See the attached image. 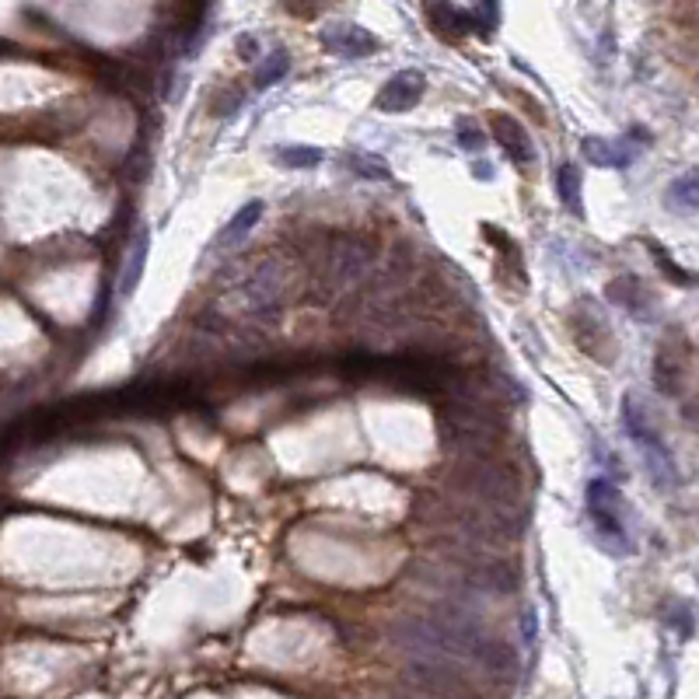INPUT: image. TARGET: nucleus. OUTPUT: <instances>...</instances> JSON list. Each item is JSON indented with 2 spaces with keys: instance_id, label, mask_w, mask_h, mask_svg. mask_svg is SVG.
Segmentation results:
<instances>
[{
  "instance_id": "nucleus-9",
  "label": "nucleus",
  "mask_w": 699,
  "mask_h": 699,
  "mask_svg": "<svg viewBox=\"0 0 699 699\" xmlns=\"http://www.w3.org/2000/svg\"><path fill=\"white\" fill-rule=\"evenodd\" d=\"M665 203L672 210H682V214L699 210V168H689L679 179H672V186H668V193H665Z\"/></svg>"
},
{
  "instance_id": "nucleus-12",
  "label": "nucleus",
  "mask_w": 699,
  "mask_h": 699,
  "mask_svg": "<svg viewBox=\"0 0 699 699\" xmlns=\"http://www.w3.org/2000/svg\"><path fill=\"white\" fill-rule=\"evenodd\" d=\"M287 70H291V53H287V49H273V53L256 67V88H270V84L284 81Z\"/></svg>"
},
{
  "instance_id": "nucleus-8",
  "label": "nucleus",
  "mask_w": 699,
  "mask_h": 699,
  "mask_svg": "<svg viewBox=\"0 0 699 699\" xmlns=\"http://www.w3.org/2000/svg\"><path fill=\"white\" fill-rule=\"evenodd\" d=\"M367 263H371V256H367L360 245H336V249L329 252V273H333V280L360 277V273L367 270Z\"/></svg>"
},
{
  "instance_id": "nucleus-1",
  "label": "nucleus",
  "mask_w": 699,
  "mask_h": 699,
  "mask_svg": "<svg viewBox=\"0 0 699 699\" xmlns=\"http://www.w3.org/2000/svg\"><path fill=\"white\" fill-rule=\"evenodd\" d=\"M588 514L598 528V539L616 556L630 553V535L623 528V497L609 479H591L588 483Z\"/></svg>"
},
{
  "instance_id": "nucleus-7",
  "label": "nucleus",
  "mask_w": 699,
  "mask_h": 699,
  "mask_svg": "<svg viewBox=\"0 0 699 699\" xmlns=\"http://www.w3.org/2000/svg\"><path fill=\"white\" fill-rule=\"evenodd\" d=\"M263 214H266V203L263 200H249L228 224H224V231L214 238V245H217V249H231V245H238L259 221H263Z\"/></svg>"
},
{
  "instance_id": "nucleus-17",
  "label": "nucleus",
  "mask_w": 699,
  "mask_h": 699,
  "mask_svg": "<svg viewBox=\"0 0 699 699\" xmlns=\"http://www.w3.org/2000/svg\"><path fill=\"white\" fill-rule=\"evenodd\" d=\"M238 56H242V60H256V56H259L256 35H242V39H238Z\"/></svg>"
},
{
  "instance_id": "nucleus-16",
  "label": "nucleus",
  "mask_w": 699,
  "mask_h": 699,
  "mask_svg": "<svg viewBox=\"0 0 699 699\" xmlns=\"http://www.w3.org/2000/svg\"><path fill=\"white\" fill-rule=\"evenodd\" d=\"M458 144L465 147V151H483L486 147V137L479 133V126L476 123H458Z\"/></svg>"
},
{
  "instance_id": "nucleus-15",
  "label": "nucleus",
  "mask_w": 699,
  "mask_h": 699,
  "mask_svg": "<svg viewBox=\"0 0 699 699\" xmlns=\"http://www.w3.org/2000/svg\"><path fill=\"white\" fill-rule=\"evenodd\" d=\"M350 168L364 179H388V165L381 158H371V154H350Z\"/></svg>"
},
{
  "instance_id": "nucleus-14",
  "label": "nucleus",
  "mask_w": 699,
  "mask_h": 699,
  "mask_svg": "<svg viewBox=\"0 0 699 699\" xmlns=\"http://www.w3.org/2000/svg\"><path fill=\"white\" fill-rule=\"evenodd\" d=\"M469 21H472V28H476V32L490 35L493 28H497V21H500V4H497V0H472Z\"/></svg>"
},
{
  "instance_id": "nucleus-10",
  "label": "nucleus",
  "mask_w": 699,
  "mask_h": 699,
  "mask_svg": "<svg viewBox=\"0 0 699 699\" xmlns=\"http://www.w3.org/2000/svg\"><path fill=\"white\" fill-rule=\"evenodd\" d=\"M147 249H151V238H147V231H144V228H140L137 242H133V252H130V259H126V273H123V284H119V294H123V298H130V294H133V291H137L140 277H144Z\"/></svg>"
},
{
  "instance_id": "nucleus-6",
  "label": "nucleus",
  "mask_w": 699,
  "mask_h": 699,
  "mask_svg": "<svg viewBox=\"0 0 699 699\" xmlns=\"http://www.w3.org/2000/svg\"><path fill=\"white\" fill-rule=\"evenodd\" d=\"M427 18H430V25H434V32L444 35L448 42H458L465 32H472L469 11H462V7L451 4V0H427Z\"/></svg>"
},
{
  "instance_id": "nucleus-5",
  "label": "nucleus",
  "mask_w": 699,
  "mask_h": 699,
  "mask_svg": "<svg viewBox=\"0 0 699 699\" xmlns=\"http://www.w3.org/2000/svg\"><path fill=\"white\" fill-rule=\"evenodd\" d=\"M493 137H497L500 151H504L514 165H532V161H535L532 140H528L525 126H521L518 119L504 116V112H500V116H493Z\"/></svg>"
},
{
  "instance_id": "nucleus-13",
  "label": "nucleus",
  "mask_w": 699,
  "mask_h": 699,
  "mask_svg": "<svg viewBox=\"0 0 699 699\" xmlns=\"http://www.w3.org/2000/svg\"><path fill=\"white\" fill-rule=\"evenodd\" d=\"M326 154L319 147H277V161L284 168H319Z\"/></svg>"
},
{
  "instance_id": "nucleus-3",
  "label": "nucleus",
  "mask_w": 699,
  "mask_h": 699,
  "mask_svg": "<svg viewBox=\"0 0 699 699\" xmlns=\"http://www.w3.org/2000/svg\"><path fill=\"white\" fill-rule=\"evenodd\" d=\"M322 42H326L329 53L336 56H371L378 53V39H374L367 28L353 25V21H333V25L322 32Z\"/></svg>"
},
{
  "instance_id": "nucleus-11",
  "label": "nucleus",
  "mask_w": 699,
  "mask_h": 699,
  "mask_svg": "<svg viewBox=\"0 0 699 699\" xmlns=\"http://www.w3.org/2000/svg\"><path fill=\"white\" fill-rule=\"evenodd\" d=\"M556 189H560V200L567 203L570 214L581 217L584 207H581V168L574 165V161H567V165L556 168Z\"/></svg>"
},
{
  "instance_id": "nucleus-2",
  "label": "nucleus",
  "mask_w": 699,
  "mask_h": 699,
  "mask_svg": "<svg viewBox=\"0 0 699 699\" xmlns=\"http://www.w3.org/2000/svg\"><path fill=\"white\" fill-rule=\"evenodd\" d=\"M423 91H427V81H423L420 70H399V74L388 77L385 88L378 91V109L381 112H406L420 102Z\"/></svg>"
},
{
  "instance_id": "nucleus-4",
  "label": "nucleus",
  "mask_w": 699,
  "mask_h": 699,
  "mask_svg": "<svg viewBox=\"0 0 699 699\" xmlns=\"http://www.w3.org/2000/svg\"><path fill=\"white\" fill-rule=\"evenodd\" d=\"M581 151L591 165L598 168H630L637 161L640 147H633L630 140H602V137H584Z\"/></svg>"
}]
</instances>
